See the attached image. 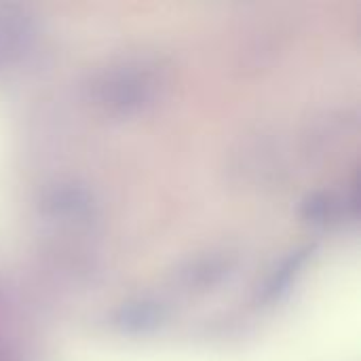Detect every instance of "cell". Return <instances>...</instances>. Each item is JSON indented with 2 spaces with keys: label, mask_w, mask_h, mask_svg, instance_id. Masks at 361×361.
Listing matches in <instances>:
<instances>
[{
  "label": "cell",
  "mask_w": 361,
  "mask_h": 361,
  "mask_svg": "<svg viewBox=\"0 0 361 361\" xmlns=\"http://www.w3.org/2000/svg\"><path fill=\"white\" fill-rule=\"evenodd\" d=\"M163 319V307L157 302H146V300H137V302H129L123 305L118 309V313L114 315V326L123 332L129 334H137V332H148L154 330Z\"/></svg>",
  "instance_id": "6da1fadb"
},
{
  "label": "cell",
  "mask_w": 361,
  "mask_h": 361,
  "mask_svg": "<svg viewBox=\"0 0 361 361\" xmlns=\"http://www.w3.org/2000/svg\"><path fill=\"white\" fill-rule=\"evenodd\" d=\"M148 82L146 78L137 74H121L112 85H110V104L121 106L127 110L129 106H140V102L148 93Z\"/></svg>",
  "instance_id": "7a4b0ae2"
}]
</instances>
